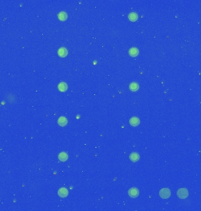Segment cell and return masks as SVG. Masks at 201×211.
Masks as SVG:
<instances>
[{"label":"cell","instance_id":"cell-5","mask_svg":"<svg viewBox=\"0 0 201 211\" xmlns=\"http://www.w3.org/2000/svg\"><path fill=\"white\" fill-rule=\"evenodd\" d=\"M58 124L61 126H65L67 125V124L68 123V120L65 117H60L59 118L58 120Z\"/></svg>","mask_w":201,"mask_h":211},{"label":"cell","instance_id":"cell-6","mask_svg":"<svg viewBox=\"0 0 201 211\" xmlns=\"http://www.w3.org/2000/svg\"><path fill=\"white\" fill-rule=\"evenodd\" d=\"M58 53L59 56H60L61 57H65L68 53V51H67L66 48H61L58 51Z\"/></svg>","mask_w":201,"mask_h":211},{"label":"cell","instance_id":"cell-2","mask_svg":"<svg viewBox=\"0 0 201 211\" xmlns=\"http://www.w3.org/2000/svg\"><path fill=\"white\" fill-rule=\"evenodd\" d=\"M178 196L179 198L185 199L188 196V192L185 188H181L179 189L178 191Z\"/></svg>","mask_w":201,"mask_h":211},{"label":"cell","instance_id":"cell-1","mask_svg":"<svg viewBox=\"0 0 201 211\" xmlns=\"http://www.w3.org/2000/svg\"><path fill=\"white\" fill-rule=\"evenodd\" d=\"M159 195L163 199H167L171 196V192L168 188H163L159 192Z\"/></svg>","mask_w":201,"mask_h":211},{"label":"cell","instance_id":"cell-7","mask_svg":"<svg viewBox=\"0 0 201 211\" xmlns=\"http://www.w3.org/2000/svg\"><path fill=\"white\" fill-rule=\"evenodd\" d=\"M129 53L130 55L132 57H135L138 55V49L136 48H132L129 50Z\"/></svg>","mask_w":201,"mask_h":211},{"label":"cell","instance_id":"cell-4","mask_svg":"<svg viewBox=\"0 0 201 211\" xmlns=\"http://www.w3.org/2000/svg\"><path fill=\"white\" fill-rule=\"evenodd\" d=\"M128 193H129V196L131 197L135 198L138 197V195H139V191L136 188H133L130 189L129 192H128Z\"/></svg>","mask_w":201,"mask_h":211},{"label":"cell","instance_id":"cell-10","mask_svg":"<svg viewBox=\"0 0 201 211\" xmlns=\"http://www.w3.org/2000/svg\"><path fill=\"white\" fill-rule=\"evenodd\" d=\"M67 88H68V86L64 82H61L58 85V89L61 92H65L67 90Z\"/></svg>","mask_w":201,"mask_h":211},{"label":"cell","instance_id":"cell-11","mask_svg":"<svg viewBox=\"0 0 201 211\" xmlns=\"http://www.w3.org/2000/svg\"><path fill=\"white\" fill-rule=\"evenodd\" d=\"M58 158L60 159V160L62 162H64L68 159V155L67 153H64V152H62L59 154L58 155Z\"/></svg>","mask_w":201,"mask_h":211},{"label":"cell","instance_id":"cell-9","mask_svg":"<svg viewBox=\"0 0 201 211\" xmlns=\"http://www.w3.org/2000/svg\"><path fill=\"white\" fill-rule=\"evenodd\" d=\"M130 159L133 162H136L137 161H138L139 160V155L138 154L136 153H132L131 155H130Z\"/></svg>","mask_w":201,"mask_h":211},{"label":"cell","instance_id":"cell-13","mask_svg":"<svg viewBox=\"0 0 201 211\" xmlns=\"http://www.w3.org/2000/svg\"><path fill=\"white\" fill-rule=\"evenodd\" d=\"M128 18L131 21H135L138 19V15L135 12H131L128 15Z\"/></svg>","mask_w":201,"mask_h":211},{"label":"cell","instance_id":"cell-8","mask_svg":"<svg viewBox=\"0 0 201 211\" xmlns=\"http://www.w3.org/2000/svg\"><path fill=\"white\" fill-rule=\"evenodd\" d=\"M129 123L130 124H131V125H132V126H136V125L139 124L140 121H139V118H138L137 117H134L131 118V120H130L129 121Z\"/></svg>","mask_w":201,"mask_h":211},{"label":"cell","instance_id":"cell-3","mask_svg":"<svg viewBox=\"0 0 201 211\" xmlns=\"http://www.w3.org/2000/svg\"><path fill=\"white\" fill-rule=\"evenodd\" d=\"M58 193L59 196L61 198H65L68 195V191L65 188H62L59 189Z\"/></svg>","mask_w":201,"mask_h":211},{"label":"cell","instance_id":"cell-12","mask_svg":"<svg viewBox=\"0 0 201 211\" xmlns=\"http://www.w3.org/2000/svg\"><path fill=\"white\" fill-rule=\"evenodd\" d=\"M129 89L132 92H136L139 89V85H138L136 83L133 82L129 86Z\"/></svg>","mask_w":201,"mask_h":211},{"label":"cell","instance_id":"cell-14","mask_svg":"<svg viewBox=\"0 0 201 211\" xmlns=\"http://www.w3.org/2000/svg\"><path fill=\"white\" fill-rule=\"evenodd\" d=\"M58 18L61 21H65L67 18V14L65 12H61L58 14Z\"/></svg>","mask_w":201,"mask_h":211}]
</instances>
